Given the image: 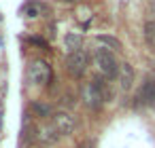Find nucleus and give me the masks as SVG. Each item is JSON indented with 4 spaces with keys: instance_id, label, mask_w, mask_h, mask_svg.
<instances>
[{
    "instance_id": "nucleus-5",
    "label": "nucleus",
    "mask_w": 155,
    "mask_h": 148,
    "mask_svg": "<svg viewBox=\"0 0 155 148\" xmlns=\"http://www.w3.org/2000/svg\"><path fill=\"white\" fill-rule=\"evenodd\" d=\"M51 125L58 129V133H60L62 137H64V135H70V133L77 129V121H74V116H72L70 112H66V110L55 112V114H53Z\"/></svg>"
},
{
    "instance_id": "nucleus-14",
    "label": "nucleus",
    "mask_w": 155,
    "mask_h": 148,
    "mask_svg": "<svg viewBox=\"0 0 155 148\" xmlns=\"http://www.w3.org/2000/svg\"><path fill=\"white\" fill-rule=\"evenodd\" d=\"M149 15L155 17V0H151V2H149Z\"/></svg>"
},
{
    "instance_id": "nucleus-16",
    "label": "nucleus",
    "mask_w": 155,
    "mask_h": 148,
    "mask_svg": "<svg viewBox=\"0 0 155 148\" xmlns=\"http://www.w3.org/2000/svg\"><path fill=\"white\" fill-rule=\"evenodd\" d=\"M62 2H68V5H72V2H77V0H62Z\"/></svg>"
},
{
    "instance_id": "nucleus-7",
    "label": "nucleus",
    "mask_w": 155,
    "mask_h": 148,
    "mask_svg": "<svg viewBox=\"0 0 155 148\" xmlns=\"http://www.w3.org/2000/svg\"><path fill=\"white\" fill-rule=\"evenodd\" d=\"M60 137H62V135L58 133V129H55L53 125H47V127L38 129V133H36V140H38L43 146H53Z\"/></svg>"
},
{
    "instance_id": "nucleus-12",
    "label": "nucleus",
    "mask_w": 155,
    "mask_h": 148,
    "mask_svg": "<svg viewBox=\"0 0 155 148\" xmlns=\"http://www.w3.org/2000/svg\"><path fill=\"white\" fill-rule=\"evenodd\" d=\"M26 17H38V2H28L26 5Z\"/></svg>"
},
{
    "instance_id": "nucleus-10",
    "label": "nucleus",
    "mask_w": 155,
    "mask_h": 148,
    "mask_svg": "<svg viewBox=\"0 0 155 148\" xmlns=\"http://www.w3.org/2000/svg\"><path fill=\"white\" fill-rule=\"evenodd\" d=\"M64 45H66V49H68L70 53H72V51H79V49H81V38L74 36V34H68L66 40H64Z\"/></svg>"
},
{
    "instance_id": "nucleus-13",
    "label": "nucleus",
    "mask_w": 155,
    "mask_h": 148,
    "mask_svg": "<svg viewBox=\"0 0 155 148\" xmlns=\"http://www.w3.org/2000/svg\"><path fill=\"white\" fill-rule=\"evenodd\" d=\"M98 40H100V43H106V45H110V47H115V49L121 47V43L115 40V38H110V36H98Z\"/></svg>"
},
{
    "instance_id": "nucleus-15",
    "label": "nucleus",
    "mask_w": 155,
    "mask_h": 148,
    "mask_svg": "<svg viewBox=\"0 0 155 148\" xmlns=\"http://www.w3.org/2000/svg\"><path fill=\"white\" fill-rule=\"evenodd\" d=\"M81 148H94V142H85V144H81Z\"/></svg>"
},
{
    "instance_id": "nucleus-2",
    "label": "nucleus",
    "mask_w": 155,
    "mask_h": 148,
    "mask_svg": "<svg viewBox=\"0 0 155 148\" xmlns=\"http://www.w3.org/2000/svg\"><path fill=\"white\" fill-rule=\"evenodd\" d=\"M96 64H98V70L102 72V76L106 80H113V78L119 76V68L121 66L117 64V57L108 49H104V47L96 49Z\"/></svg>"
},
{
    "instance_id": "nucleus-9",
    "label": "nucleus",
    "mask_w": 155,
    "mask_h": 148,
    "mask_svg": "<svg viewBox=\"0 0 155 148\" xmlns=\"http://www.w3.org/2000/svg\"><path fill=\"white\" fill-rule=\"evenodd\" d=\"M144 40L155 51V21H147L144 24Z\"/></svg>"
},
{
    "instance_id": "nucleus-6",
    "label": "nucleus",
    "mask_w": 155,
    "mask_h": 148,
    "mask_svg": "<svg viewBox=\"0 0 155 148\" xmlns=\"http://www.w3.org/2000/svg\"><path fill=\"white\" fill-rule=\"evenodd\" d=\"M153 102H155V78H147L136 93V104L142 106V104H153Z\"/></svg>"
},
{
    "instance_id": "nucleus-4",
    "label": "nucleus",
    "mask_w": 155,
    "mask_h": 148,
    "mask_svg": "<svg viewBox=\"0 0 155 148\" xmlns=\"http://www.w3.org/2000/svg\"><path fill=\"white\" fill-rule=\"evenodd\" d=\"M28 78H30V83L36 85V87L47 85V83L51 80V66H49L45 59H34V61H30V66H28Z\"/></svg>"
},
{
    "instance_id": "nucleus-1",
    "label": "nucleus",
    "mask_w": 155,
    "mask_h": 148,
    "mask_svg": "<svg viewBox=\"0 0 155 148\" xmlns=\"http://www.w3.org/2000/svg\"><path fill=\"white\" fill-rule=\"evenodd\" d=\"M108 89H106V80L102 78H91L85 89H83V102L91 108V110H98L102 108V104L108 99Z\"/></svg>"
},
{
    "instance_id": "nucleus-11",
    "label": "nucleus",
    "mask_w": 155,
    "mask_h": 148,
    "mask_svg": "<svg viewBox=\"0 0 155 148\" xmlns=\"http://www.w3.org/2000/svg\"><path fill=\"white\" fill-rule=\"evenodd\" d=\"M32 110H34L38 116H51V106H47V104H34Z\"/></svg>"
},
{
    "instance_id": "nucleus-3",
    "label": "nucleus",
    "mask_w": 155,
    "mask_h": 148,
    "mask_svg": "<svg viewBox=\"0 0 155 148\" xmlns=\"http://www.w3.org/2000/svg\"><path fill=\"white\" fill-rule=\"evenodd\" d=\"M66 70H68V74H72L74 78H81L85 72H87V66H89V55H87V51H83V49H79V51H72V53H68V57H66Z\"/></svg>"
},
{
    "instance_id": "nucleus-8",
    "label": "nucleus",
    "mask_w": 155,
    "mask_h": 148,
    "mask_svg": "<svg viewBox=\"0 0 155 148\" xmlns=\"http://www.w3.org/2000/svg\"><path fill=\"white\" fill-rule=\"evenodd\" d=\"M119 85H121V89L123 91H127L130 87H132V83H134V70H132V66H127V64H123L121 68H119Z\"/></svg>"
}]
</instances>
